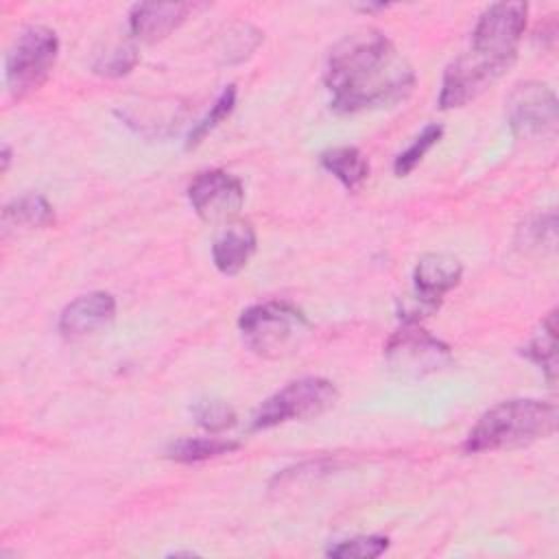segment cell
Here are the masks:
<instances>
[{"label": "cell", "mask_w": 559, "mask_h": 559, "mask_svg": "<svg viewBox=\"0 0 559 559\" xmlns=\"http://www.w3.org/2000/svg\"><path fill=\"white\" fill-rule=\"evenodd\" d=\"M323 81L332 92V107L354 114L404 100L415 85V72L384 33L362 28L334 44Z\"/></svg>", "instance_id": "obj_1"}, {"label": "cell", "mask_w": 559, "mask_h": 559, "mask_svg": "<svg viewBox=\"0 0 559 559\" xmlns=\"http://www.w3.org/2000/svg\"><path fill=\"white\" fill-rule=\"evenodd\" d=\"M557 404L535 397L504 400L491 406L463 441V450L469 454L513 450L539 439L550 437L557 430Z\"/></svg>", "instance_id": "obj_2"}, {"label": "cell", "mask_w": 559, "mask_h": 559, "mask_svg": "<svg viewBox=\"0 0 559 559\" xmlns=\"http://www.w3.org/2000/svg\"><path fill=\"white\" fill-rule=\"evenodd\" d=\"M238 328L245 345L264 358L295 352L310 332L308 317L288 301H262L242 310Z\"/></svg>", "instance_id": "obj_3"}, {"label": "cell", "mask_w": 559, "mask_h": 559, "mask_svg": "<svg viewBox=\"0 0 559 559\" xmlns=\"http://www.w3.org/2000/svg\"><path fill=\"white\" fill-rule=\"evenodd\" d=\"M57 55L59 39L52 28L33 24L20 31L4 59L9 94L13 98H24L39 90L55 68Z\"/></svg>", "instance_id": "obj_4"}, {"label": "cell", "mask_w": 559, "mask_h": 559, "mask_svg": "<svg viewBox=\"0 0 559 559\" xmlns=\"http://www.w3.org/2000/svg\"><path fill=\"white\" fill-rule=\"evenodd\" d=\"M338 400L336 386L317 376L299 378L266 397L251 419L253 430H266L293 419H310L334 406Z\"/></svg>", "instance_id": "obj_5"}, {"label": "cell", "mask_w": 559, "mask_h": 559, "mask_svg": "<svg viewBox=\"0 0 559 559\" xmlns=\"http://www.w3.org/2000/svg\"><path fill=\"white\" fill-rule=\"evenodd\" d=\"M384 358L400 378H424L445 369L452 362L450 347L426 332L417 321H406L386 343Z\"/></svg>", "instance_id": "obj_6"}, {"label": "cell", "mask_w": 559, "mask_h": 559, "mask_svg": "<svg viewBox=\"0 0 559 559\" xmlns=\"http://www.w3.org/2000/svg\"><path fill=\"white\" fill-rule=\"evenodd\" d=\"M524 2H496L483 11L472 31V50L502 63H513L526 28Z\"/></svg>", "instance_id": "obj_7"}, {"label": "cell", "mask_w": 559, "mask_h": 559, "mask_svg": "<svg viewBox=\"0 0 559 559\" xmlns=\"http://www.w3.org/2000/svg\"><path fill=\"white\" fill-rule=\"evenodd\" d=\"M507 118L515 138L533 140L557 131L559 103L557 94L539 81H524L507 98Z\"/></svg>", "instance_id": "obj_8"}, {"label": "cell", "mask_w": 559, "mask_h": 559, "mask_svg": "<svg viewBox=\"0 0 559 559\" xmlns=\"http://www.w3.org/2000/svg\"><path fill=\"white\" fill-rule=\"evenodd\" d=\"M509 63L487 59L474 50L456 57L443 72L439 107L456 109L480 96L504 70Z\"/></svg>", "instance_id": "obj_9"}, {"label": "cell", "mask_w": 559, "mask_h": 559, "mask_svg": "<svg viewBox=\"0 0 559 559\" xmlns=\"http://www.w3.org/2000/svg\"><path fill=\"white\" fill-rule=\"evenodd\" d=\"M188 199L199 218L205 223H221L231 221L240 212L245 203V188L240 179L227 170L210 168L190 181Z\"/></svg>", "instance_id": "obj_10"}, {"label": "cell", "mask_w": 559, "mask_h": 559, "mask_svg": "<svg viewBox=\"0 0 559 559\" xmlns=\"http://www.w3.org/2000/svg\"><path fill=\"white\" fill-rule=\"evenodd\" d=\"M116 317V299L105 290H94L72 299L59 314V332L68 341H81L107 328Z\"/></svg>", "instance_id": "obj_11"}, {"label": "cell", "mask_w": 559, "mask_h": 559, "mask_svg": "<svg viewBox=\"0 0 559 559\" xmlns=\"http://www.w3.org/2000/svg\"><path fill=\"white\" fill-rule=\"evenodd\" d=\"M463 275V264L459 258L432 251L417 260L413 280H415V299L426 304L430 310L439 306L445 293H450Z\"/></svg>", "instance_id": "obj_12"}, {"label": "cell", "mask_w": 559, "mask_h": 559, "mask_svg": "<svg viewBox=\"0 0 559 559\" xmlns=\"http://www.w3.org/2000/svg\"><path fill=\"white\" fill-rule=\"evenodd\" d=\"M194 4L190 2H140L129 13V31L146 44H155L179 28Z\"/></svg>", "instance_id": "obj_13"}, {"label": "cell", "mask_w": 559, "mask_h": 559, "mask_svg": "<svg viewBox=\"0 0 559 559\" xmlns=\"http://www.w3.org/2000/svg\"><path fill=\"white\" fill-rule=\"evenodd\" d=\"M255 253V231L249 223H229L212 242V262L225 275H236Z\"/></svg>", "instance_id": "obj_14"}, {"label": "cell", "mask_w": 559, "mask_h": 559, "mask_svg": "<svg viewBox=\"0 0 559 559\" xmlns=\"http://www.w3.org/2000/svg\"><path fill=\"white\" fill-rule=\"evenodd\" d=\"M52 223H55L52 205L46 201V197L37 192L22 194L2 207V229L7 234L17 229H41Z\"/></svg>", "instance_id": "obj_15"}, {"label": "cell", "mask_w": 559, "mask_h": 559, "mask_svg": "<svg viewBox=\"0 0 559 559\" xmlns=\"http://www.w3.org/2000/svg\"><path fill=\"white\" fill-rule=\"evenodd\" d=\"M321 166L347 190H358L369 177V164L356 146H334L321 153Z\"/></svg>", "instance_id": "obj_16"}, {"label": "cell", "mask_w": 559, "mask_h": 559, "mask_svg": "<svg viewBox=\"0 0 559 559\" xmlns=\"http://www.w3.org/2000/svg\"><path fill=\"white\" fill-rule=\"evenodd\" d=\"M238 450V441L221 437H186L166 448V456L177 463H201Z\"/></svg>", "instance_id": "obj_17"}, {"label": "cell", "mask_w": 559, "mask_h": 559, "mask_svg": "<svg viewBox=\"0 0 559 559\" xmlns=\"http://www.w3.org/2000/svg\"><path fill=\"white\" fill-rule=\"evenodd\" d=\"M524 356L542 367L548 382H555V376H557V310H550L546 314L539 330L526 343Z\"/></svg>", "instance_id": "obj_18"}, {"label": "cell", "mask_w": 559, "mask_h": 559, "mask_svg": "<svg viewBox=\"0 0 559 559\" xmlns=\"http://www.w3.org/2000/svg\"><path fill=\"white\" fill-rule=\"evenodd\" d=\"M138 63V52L129 44H116L107 46L103 52H96L92 61V70L100 76H124L129 74Z\"/></svg>", "instance_id": "obj_19"}, {"label": "cell", "mask_w": 559, "mask_h": 559, "mask_svg": "<svg viewBox=\"0 0 559 559\" xmlns=\"http://www.w3.org/2000/svg\"><path fill=\"white\" fill-rule=\"evenodd\" d=\"M441 135H443V127L441 124H435V122L426 124L424 131L413 140V144L395 157V162H393L395 175L397 177H406L424 159V155L441 140Z\"/></svg>", "instance_id": "obj_20"}, {"label": "cell", "mask_w": 559, "mask_h": 559, "mask_svg": "<svg viewBox=\"0 0 559 559\" xmlns=\"http://www.w3.org/2000/svg\"><path fill=\"white\" fill-rule=\"evenodd\" d=\"M389 548V539L382 535H356L328 548V557L334 559H373Z\"/></svg>", "instance_id": "obj_21"}, {"label": "cell", "mask_w": 559, "mask_h": 559, "mask_svg": "<svg viewBox=\"0 0 559 559\" xmlns=\"http://www.w3.org/2000/svg\"><path fill=\"white\" fill-rule=\"evenodd\" d=\"M234 105H236V85H227V87L221 92V96L216 98V103L212 105V109L192 127V131L188 133L186 146H188V148L197 146L221 120H225V118L231 114Z\"/></svg>", "instance_id": "obj_22"}, {"label": "cell", "mask_w": 559, "mask_h": 559, "mask_svg": "<svg viewBox=\"0 0 559 559\" xmlns=\"http://www.w3.org/2000/svg\"><path fill=\"white\" fill-rule=\"evenodd\" d=\"M192 415L210 432H223L236 424V411L223 400H201L192 406Z\"/></svg>", "instance_id": "obj_23"}, {"label": "cell", "mask_w": 559, "mask_h": 559, "mask_svg": "<svg viewBox=\"0 0 559 559\" xmlns=\"http://www.w3.org/2000/svg\"><path fill=\"white\" fill-rule=\"evenodd\" d=\"M9 162H11V148L4 144V146H2V173H7Z\"/></svg>", "instance_id": "obj_24"}]
</instances>
